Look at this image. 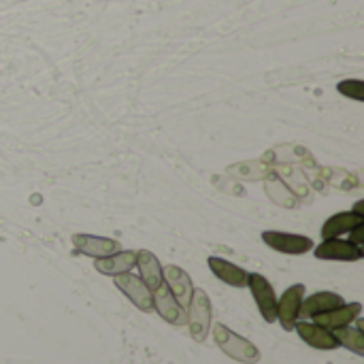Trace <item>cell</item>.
<instances>
[{"instance_id":"obj_4","label":"cell","mask_w":364,"mask_h":364,"mask_svg":"<svg viewBox=\"0 0 364 364\" xmlns=\"http://www.w3.org/2000/svg\"><path fill=\"white\" fill-rule=\"evenodd\" d=\"M115 286H117V290H119L136 309H141L143 314L154 311L151 290L143 284V279H141L139 275H132L130 271H128V273H122V275H115Z\"/></svg>"},{"instance_id":"obj_2","label":"cell","mask_w":364,"mask_h":364,"mask_svg":"<svg viewBox=\"0 0 364 364\" xmlns=\"http://www.w3.org/2000/svg\"><path fill=\"white\" fill-rule=\"evenodd\" d=\"M211 320H213V307L205 290L194 288L192 299L186 309V324L190 328V335L194 341L203 343L211 331Z\"/></svg>"},{"instance_id":"obj_14","label":"cell","mask_w":364,"mask_h":364,"mask_svg":"<svg viewBox=\"0 0 364 364\" xmlns=\"http://www.w3.org/2000/svg\"><path fill=\"white\" fill-rule=\"evenodd\" d=\"M341 305H346L341 294H337V292H316V294L303 299L299 318L311 320V318H316L320 314H326V311H331L335 307H341Z\"/></svg>"},{"instance_id":"obj_19","label":"cell","mask_w":364,"mask_h":364,"mask_svg":"<svg viewBox=\"0 0 364 364\" xmlns=\"http://www.w3.org/2000/svg\"><path fill=\"white\" fill-rule=\"evenodd\" d=\"M337 90H339L343 96H350V98H356V100H364V83L360 79L341 81V83L337 85Z\"/></svg>"},{"instance_id":"obj_16","label":"cell","mask_w":364,"mask_h":364,"mask_svg":"<svg viewBox=\"0 0 364 364\" xmlns=\"http://www.w3.org/2000/svg\"><path fill=\"white\" fill-rule=\"evenodd\" d=\"M207 264H209L211 273H213L220 282H224V284H228V286H232V288H245V286H247L250 273H247L245 269H241V267H237V264H232V262H228V260H224V258H218V256H211V258L207 260Z\"/></svg>"},{"instance_id":"obj_10","label":"cell","mask_w":364,"mask_h":364,"mask_svg":"<svg viewBox=\"0 0 364 364\" xmlns=\"http://www.w3.org/2000/svg\"><path fill=\"white\" fill-rule=\"evenodd\" d=\"M294 331L299 333V337L314 350H322V352H333L339 346L337 337L333 335V331H326L324 326L316 324V322H307V320H299L294 324Z\"/></svg>"},{"instance_id":"obj_18","label":"cell","mask_w":364,"mask_h":364,"mask_svg":"<svg viewBox=\"0 0 364 364\" xmlns=\"http://www.w3.org/2000/svg\"><path fill=\"white\" fill-rule=\"evenodd\" d=\"M333 335L337 337L341 348H348L350 352H354L356 356H364V331L363 328H354L352 324L333 331Z\"/></svg>"},{"instance_id":"obj_17","label":"cell","mask_w":364,"mask_h":364,"mask_svg":"<svg viewBox=\"0 0 364 364\" xmlns=\"http://www.w3.org/2000/svg\"><path fill=\"white\" fill-rule=\"evenodd\" d=\"M136 267H139V271H141L139 277L143 279V284H145L151 292L164 284V273H162L164 267L160 264V260H158L151 252L139 250V252H136Z\"/></svg>"},{"instance_id":"obj_6","label":"cell","mask_w":364,"mask_h":364,"mask_svg":"<svg viewBox=\"0 0 364 364\" xmlns=\"http://www.w3.org/2000/svg\"><path fill=\"white\" fill-rule=\"evenodd\" d=\"M262 241L271 250H275L279 254H288V256H303V254L314 250V241L309 237L279 232V230H264L262 232Z\"/></svg>"},{"instance_id":"obj_15","label":"cell","mask_w":364,"mask_h":364,"mask_svg":"<svg viewBox=\"0 0 364 364\" xmlns=\"http://www.w3.org/2000/svg\"><path fill=\"white\" fill-rule=\"evenodd\" d=\"M134 267H136V252H122L119 250V252H115L111 256L94 260V269L100 275H107V277H115V275L128 273Z\"/></svg>"},{"instance_id":"obj_1","label":"cell","mask_w":364,"mask_h":364,"mask_svg":"<svg viewBox=\"0 0 364 364\" xmlns=\"http://www.w3.org/2000/svg\"><path fill=\"white\" fill-rule=\"evenodd\" d=\"M213 339L218 343V348L232 360L243 364H256L260 360V350L245 337L237 335L235 331H230L224 324H215L213 326Z\"/></svg>"},{"instance_id":"obj_5","label":"cell","mask_w":364,"mask_h":364,"mask_svg":"<svg viewBox=\"0 0 364 364\" xmlns=\"http://www.w3.org/2000/svg\"><path fill=\"white\" fill-rule=\"evenodd\" d=\"M318 260H333V262H358L363 260L364 250L360 245L352 243L350 239H324L316 250H314Z\"/></svg>"},{"instance_id":"obj_13","label":"cell","mask_w":364,"mask_h":364,"mask_svg":"<svg viewBox=\"0 0 364 364\" xmlns=\"http://www.w3.org/2000/svg\"><path fill=\"white\" fill-rule=\"evenodd\" d=\"M363 314V305L360 303H350V305H341V307H335L326 314H320L316 318H311L316 324L324 326L326 331H337V328H343L348 324H352L358 316Z\"/></svg>"},{"instance_id":"obj_8","label":"cell","mask_w":364,"mask_h":364,"mask_svg":"<svg viewBox=\"0 0 364 364\" xmlns=\"http://www.w3.org/2000/svg\"><path fill=\"white\" fill-rule=\"evenodd\" d=\"M303 299H305V286L296 284V286H290L277 301V320L284 331H288V333L294 331V324L299 322Z\"/></svg>"},{"instance_id":"obj_11","label":"cell","mask_w":364,"mask_h":364,"mask_svg":"<svg viewBox=\"0 0 364 364\" xmlns=\"http://www.w3.org/2000/svg\"><path fill=\"white\" fill-rule=\"evenodd\" d=\"M73 247L75 252L87 256V258H105L115 252H119V241L109 239V237H96V235H75L73 237Z\"/></svg>"},{"instance_id":"obj_3","label":"cell","mask_w":364,"mask_h":364,"mask_svg":"<svg viewBox=\"0 0 364 364\" xmlns=\"http://www.w3.org/2000/svg\"><path fill=\"white\" fill-rule=\"evenodd\" d=\"M247 288L252 290V296H254V301L258 305V311L264 318V322L267 324L277 322V294H275L271 282L260 273H250Z\"/></svg>"},{"instance_id":"obj_7","label":"cell","mask_w":364,"mask_h":364,"mask_svg":"<svg viewBox=\"0 0 364 364\" xmlns=\"http://www.w3.org/2000/svg\"><path fill=\"white\" fill-rule=\"evenodd\" d=\"M364 200H358L354 205L352 211H343V213H337L333 218H328L322 226V239H337L341 235H350L354 228H360L364 226Z\"/></svg>"},{"instance_id":"obj_12","label":"cell","mask_w":364,"mask_h":364,"mask_svg":"<svg viewBox=\"0 0 364 364\" xmlns=\"http://www.w3.org/2000/svg\"><path fill=\"white\" fill-rule=\"evenodd\" d=\"M162 273H164V284L168 286V290L173 292V296L177 299V303L183 309H188V303H190L192 292H194V284H192L190 275L181 267H175V264L164 267Z\"/></svg>"},{"instance_id":"obj_9","label":"cell","mask_w":364,"mask_h":364,"mask_svg":"<svg viewBox=\"0 0 364 364\" xmlns=\"http://www.w3.org/2000/svg\"><path fill=\"white\" fill-rule=\"evenodd\" d=\"M151 299H154V311L164 322H168L173 326H183L186 324V309L177 303V299L173 296V292L168 290L166 284L156 288L151 292Z\"/></svg>"}]
</instances>
